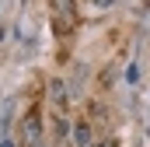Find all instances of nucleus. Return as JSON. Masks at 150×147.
I'll use <instances>...</instances> for the list:
<instances>
[{
  "instance_id": "f257e3e1",
  "label": "nucleus",
  "mask_w": 150,
  "mask_h": 147,
  "mask_svg": "<svg viewBox=\"0 0 150 147\" xmlns=\"http://www.w3.org/2000/svg\"><path fill=\"white\" fill-rule=\"evenodd\" d=\"M21 147H42V116L38 109H28L21 119Z\"/></svg>"
},
{
  "instance_id": "f03ea898",
  "label": "nucleus",
  "mask_w": 150,
  "mask_h": 147,
  "mask_svg": "<svg viewBox=\"0 0 150 147\" xmlns=\"http://www.w3.org/2000/svg\"><path fill=\"white\" fill-rule=\"evenodd\" d=\"M70 137H74L77 147H94V133H91V123H74V130H70Z\"/></svg>"
},
{
  "instance_id": "7ed1b4c3",
  "label": "nucleus",
  "mask_w": 150,
  "mask_h": 147,
  "mask_svg": "<svg viewBox=\"0 0 150 147\" xmlns=\"http://www.w3.org/2000/svg\"><path fill=\"white\" fill-rule=\"evenodd\" d=\"M49 95H52V105H56V109L67 112L70 98H67V84H63V81H49Z\"/></svg>"
},
{
  "instance_id": "20e7f679",
  "label": "nucleus",
  "mask_w": 150,
  "mask_h": 147,
  "mask_svg": "<svg viewBox=\"0 0 150 147\" xmlns=\"http://www.w3.org/2000/svg\"><path fill=\"white\" fill-rule=\"evenodd\" d=\"M91 4H94V7H112L115 0H91Z\"/></svg>"
},
{
  "instance_id": "39448f33",
  "label": "nucleus",
  "mask_w": 150,
  "mask_h": 147,
  "mask_svg": "<svg viewBox=\"0 0 150 147\" xmlns=\"http://www.w3.org/2000/svg\"><path fill=\"white\" fill-rule=\"evenodd\" d=\"M94 147H115V140H101V144H94Z\"/></svg>"
}]
</instances>
